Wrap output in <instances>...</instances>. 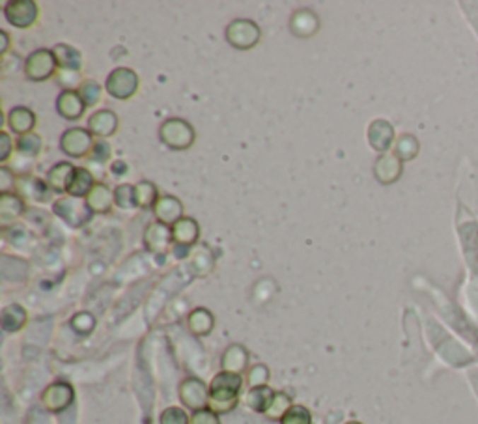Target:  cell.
Listing matches in <instances>:
<instances>
[{"label":"cell","instance_id":"obj_37","mask_svg":"<svg viewBox=\"0 0 478 424\" xmlns=\"http://www.w3.org/2000/svg\"><path fill=\"white\" fill-rule=\"evenodd\" d=\"M161 424H191V419L182 408H168L161 413Z\"/></svg>","mask_w":478,"mask_h":424},{"label":"cell","instance_id":"obj_40","mask_svg":"<svg viewBox=\"0 0 478 424\" xmlns=\"http://www.w3.org/2000/svg\"><path fill=\"white\" fill-rule=\"evenodd\" d=\"M13 187H16V176L11 174L8 167H0V189H2V193H10Z\"/></svg>","mask_w":478,"mask_h":424},{"label":"cell","instance_id":"obj_5","mask_svg":"<svg viewBox=\"0 0 478 424\" xmlns=\"http://www.w3.org/2000/svg\"><path fill=\"white\" fill-rule=\"evenodd\" d=\"M105 90L115 100H129V98H133L136 94V90H139V75L129 68H116L107 77Z\"/></svg>","mask_w":478,"mask_h":424},{"label":"cell","instance_id":"obj_19","mask_svg":"<svg viewBox=\"0 0 478 424\" xmlns=\"http://www.w3.org/2000/svg\"><path fill=\"white\" fill-rule=\"evenodd\" d=\"M291 32L299 37H310L312 34H316L320 28V21L317 16L310 10H299L296 11L290 19Z\"/></svg>","mask_w":478,"mask_h":424},{"label":"cell","instance_id":"obj_25","mask_svg":"<svg viewBox=\"0 0 478 424\" xmlns=\"http://www.w3.org/2000/svg\"><path fill=\"white\" fill-rule=\"evenodd\" d=\"M94 178H92V174L86 168L77 167L75 170V176L71 179V185H69L68 193L69 196H75V199H88V194L92 193V189H94Z\"/></svg>","mask_w":478,"mask_h":424},{"label":"cell","instance_id":"obj_29","mask_svg":"<svg viewBox=\"0 0 478 424\" xmlns=\"http://www.w3.org/2000/svg\"><path fill=\"white\" fill-rule=\"evenodd\" d=\"M26 322V312L21 305H10L6 307L4 312H2V327L10 333H16L25 325Z\"/></svg>","mask_w":478,"mask_h":424},{"label":"cell","instance_id":"obj_35","mask_svg":"<svg viewBox=\"0 0 478 424\" xmlns=\"http://www.w3.org/2000/svg\"><path fill=\"white\" fill-rule=\"evenodd\" d=\"M282 424H312V415L305 406H291L281 419Z\"/></svg>","mask_w":478,"mask_h":424},{"label":"cell","instance_id":"obj_16","mask_svg":"<svg viewBox=\"0 0 478 424\" xmlns=\"http://www.w3.org/2000/svg\"><path fill=\"white\" fill-rule=\"evenodd\" d=\"M75 170H77V168L73 167L71 163H68V161L54 165V167H52L47 174L49 189L60 194L68 193L73 176H75Z\"/></svg>","mask_w":478,"mask_h":424},{"label":"cell","instance_id":"obj_11","mask_svg":"<svg viewBox=\"0 0 478 424\" xmlns=\"http://www.w3.org/2000/svg\"><path fill=\"white\" fill-rule=\"evenodd\" d=\"M174 236H172V226L163 225V223H151L144 232V247L150 252L163 254L170 249Z\"/></svg>","mask_w":478,"mask_h":424},{"label":"cell","instance_id":"obj_4","mask_svg":"<svg viewBox=\"0 0 478 424\" xmlns=\"http://www.w3.org/2000/svg\"><path fill=\"white\" fill-rule=\"evenodd\" d=\"M52 211L68 223L73 228H81L92 219L94 211L90 210L88 202L83 199H75V196H62L52 204Z\"/></svg>","mask_w":478,"mask_h":424},{"label":"cell","instance_id":"obj_1","mask_svg":"<svg viewBox=\"0 0 478 424\" xmlns=\"http://www.w3.org/2000/svg\"><path fill=\"white\" fill-rule=\"evenodd\" d=\"M243 379L241 374H232V372H221L214 377V382L209 385V406L208 408L215 413H228L238 406L239 391H241Z\"/></svg>","mask_w":478,"mask_h":424},{"label":"cell","instance_id":"obj_12","mask_svg":"<svg viewBox=\"0 0 478 424\" xmlns=\"http://www.w3.org/2000/svg\"><path fill=\"white\" fill-rule=\"evenodd\" d=\"M374 176L383 185L395 184L402 176V161L395 153H381L374 163Z\"/></svg>","mask_w":478,"mask_h":424},{"label":"cell","instance_id":"obj_39","mask_svg":"<svg viewBox=\"0 0 478 424\" xmlns=\"http://www.w3.org/2000/svg\"><path fill=\"white\" fill-rule=\"evenodd\" d=\"M191 424H221V423H218L217 413L208 408L200 409V411H194L191 417Z\"/></svg>","mask_w":478,"mask_h":424},{"label":"cell","instance_id":"obj_32","mask_svg":"<svg viewBox=\"0 0 478 424\" xmlns=\"http://www.w3.org/2000/svg\"><path fill=\"white\" fill-rule=\"evenodd\" d=\"M17 150L26 155V158H36L37 153L42 152V139L36 133H28V135H21L17 141Z\"/></svg>","mask_w":478,"mask_h":424},{"label":"cell","instance_id":"obj_33","mask_svg":"<svg viewBox=\"0 0 478 424\" xmlns=\"http://www.w3.org/2000/svg\"><path fill=\"white\" fill-rule=\"evenodd\" d=\"M115 202L116 206L124 208V210H129V208H136L139 202H136V187L135 185H119L115 191Z\"/></svg>","mask_w":478,"mask_h":424},{"label":"cell","instance_id":"obj_34","mask_svg":"<svg viewBox=\"0 0 478 424\" xmlns=\"http://www.w3.org/2000/svg\"><path fill=\"white\" fill-rule=\"evenodd\" d=\"M290 408H291L290 396L284 393H275V398H273V402H271L269 409L265 411V415H267L269 419H282V417L288 413V409Z\"/></svg>","mask_w":478,"mask_h":424},{"label":"cell","instance_id":"obj_18","mask_svg":"<svg viewBox=\"0 0 478 424\" xmlns=\"http://www.w3.org/2000/svg\"><path fill=\"white\" fill-rule=\"evenodd\" d=\"M172 236H174V243L177 247H191L197 243L198 236H200V228L198 223L191 217H183L172 225Z\"/></svg>","mask_w":478,"mask_h":424},{"label":"cell","instance_id":"obj_7","mask_svg":"<svg viewBox=\"0 0 478 424\" xmlns=\"http://www.w3.org/2000/svg\"><path fill=\"white\" fill-rule=\"evenodd\" d=\"M57 57L52 51L47 49H40L36 53H32L26 58L25 62V75L26 79L34 81V83H43V81L51 79L54 71H57Z\"/></svg>","mask_w":478,"mask_h":424},{"label":"cell","instance_id":"obj_8","mask_svg":"<svg viewBox=\"0 0 478 424\" xmlns=\"http://www.w3.org/2000/svg\"><path fill=\"white\" fill-rule=\"evenodd\" d=\"M40 10L32 0H11L4 6V17L17 28H28L37 21Z\"/></svg>","mask_w":478,"mask_h":424},{"label":"cell","instance_id":"obj_28","mask_svg":"<svg viewBox=\"0 0 478 424\" xmlns=\"http://www.w3.org/2000/svg\"><path fill=\"white\" fill-rule=\"evenodd\" d=\"M419 141L413 135H402L395 142V155L400 161H411L419 155Z\"/></svg>","mask_w":478,"mask_h":424},{"label":"cell","instance_id":"obj_38","mask_svg":"<svg viewBox=\"0 0 478 424\" xmlns=\"http://www.w3.org/2000/svg\"><path fill=\"white\" fill-rule=\"evenodd\" d=\"M95 325V319L92 314H86V312H83V314H78L73 318V327L78 331V333H83V335H86V333H90V331L94 329Z\"/></svg>","mask_w":478,"mask_h":424},{"label":"cell","instance_id":"obj_13","mask_svg":"<svg viewBox=\"0 0 478 424\" xmlns=\"http://www.w3.org/2000/svg\"><path fill=\"white\" fill-rule=\"evenodd\" d=\"M368 142L375 152L387 153L395 144V127L387 120H375L368 127Z\"/></svg>","mask_w":478,"mask_h":424},{"label":"cell","instance_id":"obj_31","mask_svg":"<svg viewBox=\"0 0 478 424\" xmlns=\"http://www.w3.org/2000/svg\"><path fill=\"white\" fill-rule=\"evenodd\" d=\"M78 95L83 98L84 105L86 107H94L98 105L99 100H101V84L95 83V81H83L81 86H78Z\"/></svg>","mask_w":478,"mask_h":424},{"label":"cell","instance_id":"obj_22","mask_svg":"<svg viewBox=\"0 0 478 424\" xmlns=\"http://www.w3.org/2000/svg\"><path fill=\"white\" fill-rule=\"evenodd\" d=\"M86 202H88L90 210L94 211V213H109L112 204H116L115 193L105 184H95L94 189H92V193L88 194Z\"/></svg>","mask_w":478,"mask_h":424},{"label":"cell","instance_id":"obj_15","mask_svg":"<svg viewBox=\"0 0 478 424\" xmlns=\"http://www.w3.org/2000/svg\"><path fill=\"white\" fill-rule=\"evenodd\" d=\"M57 109L60 112V116H64L66 120H78L84 114L86 105H84L83 98L78 95V92H75V90H64L62 94L58 95Z\"/></svg>","mask_w":478,"mask_h":424},{"label":"cell","instance_id":"obj_23","mask_svg":"<svg viewBox=\"0 0 478 424\" xmlns=\"http://www.w3.org/2000/svg\"><path fill=\"white\" fill-rule=\"evenodd\" d=\"M249 365V353L243 346L234 344L224 351L223 355V370L232 372V374H241Z\"/></svg>","mask_w":478,"mask_h":424},{"label":"cell","instance_id":"obj_27","mask_svg":"<svg viewBox=\"0 0 478 424\" xmlns=\"http://www.w3.org/2000/svg\"><path fill=\"white\" fill-rule=\"evenodd\" d=\"M187 324L191 333H194V335L198 336L208 335V333H211V329H214V314L206 309L192 310L191 314H189Z\"/></svg>","mask_w":478,"mask_h":424},{"label":"cell","instance_id":"obj_41","mask_svg":"<svg viewBox=\"0 0 478 424\" xmlns=\"http://www.w3.org/2000/svg\"><path fill=\"white\" fill-rule=\"evenodd\" d=\"M110 153H112V150H110V146L107 142H95L94 152H92V159H94V161L105 163L110 159Z\"/></svg>","mask_w":478,"mask_h":424},{"label":"cell","instance_id":"obj_43","mask_svg":"<svg viewBox=\"0 0 478 424\" xmlns=\"http://www.w3.org/2000/svg\"><path fill=\"white\" fill-rule=\"evenodd\" d=\"M0 37H2V49H0V53L6 54L8 45H10V36H8V32H0Z\"/></svg>","mask_w":478,"mask_h":424},{"label":"cell","instance_id":"obj_6","mask_svg":"<svg viewBox=\"0 0 478 424\" xmlns=\"http://www.w3.org/2000/svg\"><path fill=\"white\" fill-rule=\"evenodd\" d=\"M60 148L62 152L69 158H86V155H92L95 148L94 136L88 129H83V127H73L68 129L60 136Z\"/></svg>","mask_w":478,"mask_h":424},{"label":"cell","instance_id":"obj_17","mask_svg":"<svg viewBox=\"0 0 478 424\" xmlns=\"http://www.w3.org/2000/svg\"><path fill=\"white\" fill-rule=\"evenodd\" d=\"M118 124L119 122L116 112L109 109L99 110V112H95V114L88 120L90 133L101 136V139H107V136L115 135L116 129H118Z\"/></svg>","mask_w":478,"mask_h":424},{"label":"cell","instance_id":"obj_30","mask_svg":"<svg viewBox=\"0 0 478 424\" xmlns=\"http://www.w3.org/2000/svg\"><path fill=\"white\" fill-rule=\"evenodd\" d=\"M136 202L141 208H153L159 200V194H157V187L151 182H141L136 184Z\"/></svg>","mask_w":478,"mask_h":424},{"label":"cell","instance_id":"obj_42","mask_svg":"<svg viewBox=\"0 0 478 424\" xmlns=\"http://www.w3.org/2000/svg\"><path fill=\"white\" fill-rule=\"evenodd\" d=\"M0 139H2V144H0V146H2V150H0V161L4 163V161H8V158H10L11 150H13V144H11V136L6 131H2Z\"/></svg>","mask_w":478,"mask_h":424},{"label":"cell","instance_id":"obj_2","mask_svg":"<svg viewBox=\"0 0 478 424\" xmlns=\"http://www.w3.org/2000/svg\"><path fill=\"white\" fill-rule=\"evenodd\" d=\"M159 139L172 150H187L194 144L197 133L189 122L182 118H170L159 129Z\"/></svg>","mask_w":478,"mask_h":424},{"label":"cell","instance_id":"obj_21","mask_svg":"<svg viewBox=\"0 0 478 424\" xmlns=\"http://www.w3.org/2000/svg\"><path fill=\"white\" fill-rule=\"evenodd\" d=\"M8 126H10V129H13L19 136L34 133L32 129L36 126V114H34L30 109H26V107H16V109H11L10 114H8Z\"/></svg>","mask_w":478,"mask_h":424},{"label":"cell","instance_id":"obj_20","mask_svg":"<svg viewBox=\"0 0 478 424\" xmlns=\"http://www.w3.org/2000/svg\"><path fill=\"white\" fill-rule=\"evenodd\" d=\"M25 211V200L19 194L2 193L0 194V219L2 226H8L16 219H19Z\"/></svg>","mask_w":478,"mask_h":424},{"label":"cell","instance_id":"obj_14","mask_svg":"<svg viewBox=\"0 0 478 424\" xmlns=\"http://www.w3.org/2000/svg\"><path fill=\"white\" fill-rule=\"evenodd\" d=\"M153 213H156L157 220L163 225H176L177 220L183 219V204L182 200L172 196V194H165L159 196L157 204L153 206Z\"/></svg>","mask_w":478,"mask_h":424},{"label":"cell","instance_id":"obj_44","mask_svg":"<svg viewBox=\"0 0 478 424\" xmlns=\"http://www.w3.org/2000/svg\"><path fill=\"white\" fill-rule=\"evenodd\" d=\"M346 424H363V423H357V420H349V423H346Z\"/></svg>","mask_w":478,"mask_h":424},{"label":"cell","instance_id":"obj_3","mask_svg":"<svg viewBox=\"0 0 478 424\" xmlns=\"http://www.w3.org/2000/svg\"><path fill=\"white\" fill-rule=\"evenodd\" d=\"M224 36H226V42H228L232 47L239 49V51H249V49L258 45V42H260L262 37V32L260 27H258L255 21H249V19H235V21H232L228 27H226Z\"/></svg>","mask_w":478,"mask_h":424},{"label":"cell","instance_id":"obj_9","mask_svg":"<svg viewBox=\"0 0 478 424\" xmlns=\"http://www.w3.org/2000/svg\"><path fill=\"white\" fill-rule=\"evenodd\" d=\"M209 394H211L209 387L202 379H198V377H187L180 385V398H182V402L187 408H191L192 411L208 409Z\"/></svg>","mask_w":478,"mask_h":424},{"label":"cell","instance_id":"obj_36","mask_svg":"<svg viewBox=\"0 0 478 424\" xmlns=\"http://www.w3.org/2000/svg\"><path fill=\"white\" fill-rule=\"evenodd\" d=\"M267 382H269V368L264 367V365H256L255 368H250V372H249L250 389L265 387Z\"/></svg>","mask_w":478,"mask_h":424},{"label":"cell","instance_id":"obj_10","mask_svg":"<svg viewBox=\"0 0 478 424\" xmlns=\"http://www.w3.org/2000/svg\"><path fill=\"white\" fill-rule=\"evenodd\" d=\"M75 398V391L69 383L66 382H57L51 383L45 393L42 394L43 406L52 411V413H58V411H64L66 408H69Z\"/></svg>","mask_w":478,"mask_h":424},{"label":"cell","instance_id":"obj_26","mask_svg":"<svg viewBox=\"0 0 478 424\" xmlns=\"http://www.w3.org/2000/svg\"><path fill=\"white\" fill-rule=\"evenodd\" d=\"M273 398H275V391H271V389L265 385V387L250 389L249 393H247V396H245V402H247V406H249L250 409H255L258 413H265V411L269 409Z\"/></svg>","mask_w":478,"mask_h":424},{"label":"cell","instance_id":"obj_24","mask_svg":"<svg viewBox=\"0 0 478 424\" xmlns=\"http://www.w3.org/2000/svg\"><path fill=\"white\" fill-rule=\"evenodd\" d=\"M52 53L57 57L58 66L66 71H78L81 66H83V58L77 49L71 47V45H66V43H58L57 47L52 49Z\"/></svg>","mask_w":478,"mask_h":424}]
</instances>
